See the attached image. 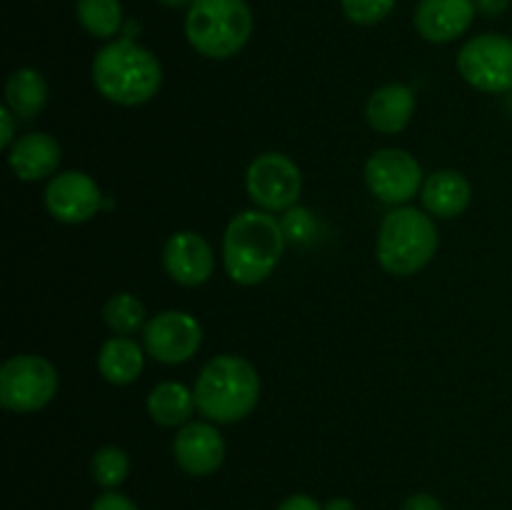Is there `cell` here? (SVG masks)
I'll use <instances>...</instances> for the list:
<instances>
[{
  "label": "cell",
  "instance_id": "1",
  "mask_svg": "<svg viewBox=\"0 0 512 510\" xmlns=\"http://www.w3.org/2000/svg\"><path fill=\"white\" fill-rule=\"evenodd\" d=\"M285 233L268 210H243L225 228L223 265L238 285H258L278 268L285 250Z\"/></svg>",
  "mask_w": 512,
  "mask_h": 510
},
{
  "label": "cell",
  "instance_id": "2",
  "mask_svg": "<svg viewBox=\"0 0 512 510\" xmlns=\"http://www.w3.org/2000/svg\"><path fill=\"white\" fill-rule=\"evenodd\" d=\"M93 85L105 100L123 108H135L158 95L163 85V68L158 58L130 38L113 40L95 53Z\"/></svg>",
  "mask_w": 512,
  "mask_h": 510
},
{
  "label": "cell",
  "instance_id": "3",
  "mask_svg": "<svg viewBox=\"0 0 512 510\" xmlns=\"http://www.w3.org/2000/svg\"><path fill=\"white\" fill-rule=\"evenodd\" d=\"M195 405L208 420L220 425L248 418L260 400V378L240 355L208 360L195 383Z\"/></svg>",
  "mask_w": 512,
  "mask_h": 510
},
{
  "label": "cell",
  "instance_id": "4",
  "mask_svg": "<svg viewBox=\"0 0 512 510\" xmlns=\"http://www.w3.org/2000/svg\"><path fill=\"white\" fill-rule=\"evenodd\" d=\"M440 245L438 228L423 210L398 205L380 223L378 260L390 275H415L435 258Z\"/></svg>",
  "mask_w": 512,
  "mask_h": 510
},
{
  "label": "cell",
  "instance_id": "5",
  "mask_svg": "<svg viewBox=\"0 0 512 510\" xmlns=\"http://www.w3.org/2000/svg\"><path fill=\"white\" fill-rule=\"evenodd\" d=\"M253 33V13L245 0H193L185 15V38L210 60L233 58Z\"/></svg>",
  "mask_w": 512,
  "mask_h": 510
},
{
  "label": "cell",
  "instance_id": "6",
  "mask_svg": "<svg viewBox=\"0 0 512 510\" xmlns=\"http://www.w3.org/2000/svg\"><path fill=\"white\" fill-rule=\"evenodd\" d=\"M58 393V373L40 355H13L0 368V405L10 413H38Z\"/></svg>",
  "mask_w": 512,
  "mask_h": 510
},
{
  "label": "cell",
  "instance_id": "7",
  "mask_svg": "<svg viewBox=\"0 0 512 510\" xmlns=\"http://www.w3.org/2000/svg\"><path fill=\"white\" fill-rule=\"evenodd\" d=\"M458 70L475 90L508 93L512 90V40L498 33L475 35L460 48Z\"/></svg>",
  "mask_w": 512,
  "mask_h": 510
},
{
  "label": "cell",
  "instance_id": "8",
  "mask_svg": "<svg viewBox=\"0 0 512 510\" xmlns=\"http://www.w3.org/2000/svg\"><path fill=\"white\" fill-rule=\"evenodd\" d=\"M245 188L260 210L280 213L293 208L303 190L300 168L283 153H263L250 163L245 173Z\"/></svg>",
  "mask_w": 512,
  "mask_h": 510
},
{
  "label": "cell",
  "instance_id": "9",
  "mask_svg": "<svg viewBox=\"0 0 512 510\" xmlns=\"http://www.w3.org/2000/svg\"><path fill=\"white\" fill-rule=\"evenodd\" d=\"M365 183L370 193L388 205H403L423 190V168L400 148L375 150L365 163Z\"/></svg>",
  "mask_w": 512,
  "mask_h": 510
},
{
  "label": "cell",
  "instance_id": "10",
  "mask_svg": "<svg viewBox=\"0 0 512 510\" xmlns=\"http://www.w3.org/2000/svg\"><path fill=\"white\" fill-rule=\"evenodd\" d=\"M145 353L165 365H178L193 358L203 345V328L183 310H165L150 318L143 328Z\"/></svg>",
  "mask_w": 512,
  "mask_h": 510
},
{
  "label": "cell",
  "instance_id": "11",
  "mask_svg": "<svg viewBox=\"0 0 512 510\" xmlns=\"http://www.w3.org/2000/svg\"><path fill=\"white\" fill-rule=\"evenodd\" d=\"M45 208L60 223H88L103 208V190L88 173L65 170L50 178L45 188Z\"/></svg>",
  "mask_w": 512,
  "mask_h": 510
},
{
  "label": "cell",
  "instance_id": "12",
  "mask_svg": "<svg viewBox=\"0 0 512 510\" xmlns=\"http://www.w3.org/2000/svg\"><path fill=\"white\" fill-rule=\"evenodd\" d=\"M163 268L185 288H198L213 275L215 255L208 240L193 230L173 233L163 245Z\"/></svg>",
  "mask_w": 512,
  "mask_h": 510
},
{
  "label": "cell",
  "instance_id": "13",
  "mask_svg": "<svg viewBox=\"0 0 512 510\" xmlns=\"http://www.w3.org/2000/svg\"><path fill=\"white\" fill-rule=\"evenodd\" d=\"M173 455L188 475H210L223 465L225 440L210 423H185L173 440Z\"/></svg>",
  "mask_w": 512,
  "mask_h": 510
},
{
  "label": "cell",
  "instance_id": "14",
  "mask_svg": "<svg viewBox=\"0 0 512 510\" xmlns=\"http://www.w3.org/2000/svg\"><path fill=\"white\" fill-rule=\"evenodd\" d=\"M475 13V0H420L415 30L430 43H450L473 25Z\"/></svg>",
  "mask_w": 512,
  "mask_h": 510
},
{
  "label": "cell",
  "instance_id": "15",
  "mask_svg": "<svg viewBox=\"0 0 512 510\" xmlns=\"http://www.w3.org/2000/svg\"><path fill=\"white\" fill-rule=\"evenodd\" d=\"M63 150L60 143L48 133H28L15 140L8 150L10 170L25 183H35L55 175Z\"/></svg>",
  "mask_w": 512,
  "mask_h": 510
},
{
  "label": "cell",
  "instance_id": "16",
  "mask_svg": "<svg viewBox=\"0 0 512 510\" xmlns=\"http://www.w3.org/2000/svg\"><path fill=\"white\" fill-rule=\"evenodd\" d=\"M413 113L415 93L403 83H390L378 88L368 98V108H365L370 128L385 135H395L408 128Z\"/></svg>",
  "mask_w": 512,
  "mask_h": 510
},
{
  "label": "cell",
  "instance_id": "17",
  "mask_svg": "<svg viewBox=\"0 0 512 510\" xmlns=\"http://www.w3.org/2000/svg\"><path fill=\"white\" fill-rule=\"evenodd\" d=\"M420 198H423L425 210L435 218H455L468 210L473 188L458 170H438L425 178Z\"/></svg>",
  "mask_w": 512,
  "mask_h": 510
},
{
  "label": "cell",
  "instance_id": "18",
  "mask_svg": "<svg viewBox=\"0 0 512 510\" xmlns=\"http://www.w3.org/2000/svg\"><path fill=\"white\" fill-rule=\"evenodd\" d=\"M145 368V353L128 335L105 340L98 353V370L108 383L130 385Z\"/></svg>",
  "mask_w": 512,
  "mask_h": 510
},
{
  "label": "cell",
  "instance_id": "19",
  "mask_svg": "<svg viewBox=\"0 0 512 510\" xmlns=\"http://www.w3.org/2000/svg\"><path fill=\"white\" fill-rule=\"evenodd\" d=\"M195 405V393L185 388L183 383H175V380H165L158 383L148 395V413L163 428H178L185 425L193 415Z\"/></svg>",
  "mask_w": 512,
  "mask_h": 510
},
{
  "label": "cell",
  "instance_id": "20",
  "mask_svg": "<svg viewBox=\"0 0 512 510\" xmlns=\"http://www.w3.org/2000/svg\"><path fill=\"white\" fill-rule=\"evenodd\" d=\"M48 103V83L35 68H18L5 83V105L18 118L33 120Z\"/></svg>",
  "mask_w": 512,
  "mask_h": 510
},
{
  "label": "cell",
  "instance_id": "21",
  "mask_svg": "<svg viewBox=\"0 0 512 510\" xmlns=\"http://www.w3.org/2000/svg\"><path fill=\"white\" fill-rule=\"evenodd\" d=\"M75 15H78V23L93 38H113L123 28V5H120V0H78Z\"/></svg>",
  "mask_w": 512,
  "mask_h": 510
},
{
  "label": "cell",
  "instance_id": "22",
  "mask_svg": "<svg viewBox=\"0 0 512 510\" xmlns=\"http://www.w3.org/2000/svg\"><path fill=\"white\" fill-rule=\"evenodd\" d=\"M103 320L113 333L133 335L145 328V305L133 293H115L105 303Z\"/></svg>",
  "mask_w": 512,
  "mask_h": 510
},
{
  "label": "cell",
  "instance_id": "23",
  "mask_svg": "<svg viewBox=\"0 0 512 510\" xmlns=\"http://www.w3.org/2000/svg\"><path fill=\"white\" fill-rule=\"evenodd\" d=\"M90 473L93 480L105 490H115L118 485L125 483L130 473V460L123 448L118 445H105V448L95 450L93 463H90Z\"/></svg>",
  "mask_w": 512,
  "mask_h": 510
},
{
  "label": "cell",
  "instance_id": "24",
  "mask_svg": "<svg viewBox=\"0 0 512 510\" xmlns=\"http://www.w3.org/2000/svg\"><path fill=\"white\" fill-rule=\"evenodd\" d=\"M340 5L350 23L375 25L393 13L395 0H340Z\"/></svg>",
  "mask_w": 512,
  "mask_h": 510
},
{
  "label": "cell",
  "instance_id": "25",
  "mask_svg": "<svg viewBox=\"0 0 512 510\" xmlns=\"http://www.w3.org/2000/svg\"><path fill=\"white\" fill-rule=\"evenodd\" d=\"M280 225H283L285 240H290V243L295 245L310 243L315 235V228H318L313 210L303 208V205H293V208L285 210Z\"/></svg>",
  "mask_w": 512,
  "mask_h": 510
},
{
  "label": "cell",
  "instance_id": "26",
  "mask_svg": "<svg viewBox=\"0 0 512 510\" xmlns=\"http://www.w3.org/2000/svg\"><path fill=\"white\" fill-rule=\"evenodd\" d=\"M90 510H138V505L123 493H115V490H105L103 495H98Z\"/></svg>",
  "mask_w": 512,
  "mask_h": 510
},
{
  "label": "cell",
  "instance_id": "27",
  "mask_svg": "<svg viewBox=\"0 0 512 510\" xmlns=\"http://www.w3.org/2000/svg\"><path fill=\"white\" fill-rule=\"evenodd\" d=\"M15 118L18 115L13 113V110L8 108V105H3L0 108V123H3V133H0V148L3 150H10V145L15 143Z\"/></svg>",
  "mask_w": 512,
  "mask_h": 510
},
{
  "label": "cell",
  "instance_id": "28",
  "mask_svg": "<svg viewBox=\"0 0 512 510\" xmlns=\"http://www.w3.org/2000/svg\"><path fill=\"white\" fill-rule=\"evenodd\" d=\"M403 510H445V505L440 503L435 495L415 493V495H410L408 500H405Z\"/></svg>",
  "mask_w": 512,
  "mask_h": 510
},
{
  "label": "cell",
  "instance_id": "29",
  "mask_svg": "<svg viewBox=\"0 0 512 510\" xmlns=\"http://www.w3.org/2000/svg\"><path fill=\"white\" fill-rule=\"evenodd\" d=\"M278 510H323V508H320V503L313 498V495L295 493L290 495V498H285L283 503L278 505Z\"/></svg>",
  "mask_w": 512,
  "mask_h": 510
},
{
  "label": "cell",
  "instance_id": "30",
  "mask_svg": "<svg viewBox=\"0 0 512 510\" xmlns=\"http://www.w3.org/2000/svg\"><path fill=\"white\" fill-rule=\"evenodd\" d=\"M475 8H478V13L488 15V18H498L510 8V0H475Z\"/></svg>",
  "mask_w": 512,
  "mask_h": 510
},
{
  "label": "cell",
  "instance_id": "31",
  "mask_svg": "<svg viewBox=\"0 0 512 510\" xmlns=\"http://www.w3.org/2000/svg\"><path fill=\"white\" fill-rule=\"evenodd\" d=\"M323 510H358V508H355L353 500H348V498H333V500H328V503L323 505Z\"/></svg>",
  "mask_w": 512,
  "mask_h": 510
},
{
  "label": "cell",
  "instance_id": "32",
  "mask_svg": "<svg viewBox=\"0 0 512 510\" xmlns=\"http://www.w3.org/2000/svg\"><path fill=\"white\" fill-rule=\"evenodd\" d=\"M158 3L165 5V8H190L193 0H158Z\"/></svg>",
  "mask_w": 512,
  "mask_h": 510
}]
</instances>
